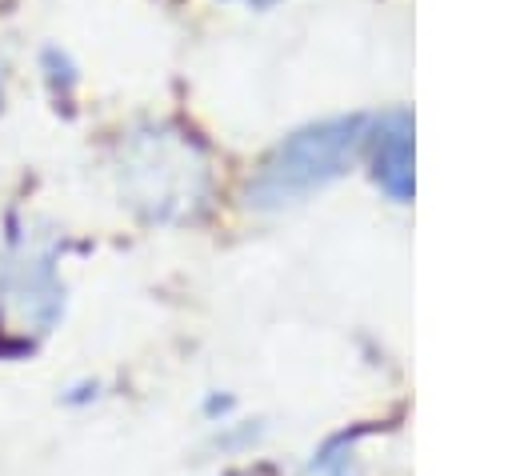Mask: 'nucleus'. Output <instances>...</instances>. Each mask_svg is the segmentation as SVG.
<instances>
[{"label":"nucleus","mask_w":512,"mask_h":476,"mask_svg":"<svg viewBox=\"0 0 512 476\" xmlns=\"http://www.w3.org/2000/svg\"><path fill=\"white\" fill-rule=\"evenodd\" d=\"M120 188L148 224L192 220L212 196L204 140L172 120L136 124L120 148Z\"/></svg>","instance_id":"1"},{"label":"nucleus","mask_w":512,"mask_h":476,"mask_svg":"<svg viewBox=\"0 0 512 476\" xmlns=\"http://www.w3.org/2000/svg\"><path fill=\"white\" fill-rule=\"evenodd\" d=\"M0 108H4V64H0Z\"/></svg>","instance_id":"11"},{"label":"nucleus","mask_w":512,"mask_h":476,"mask_svg":"<svg viewBox=\"0 0 512 476\" xmlns=\"http://www.w3.org/2000/svg\"><path fill=\"white\" fill-rule=\"evenodd\" d=\"M228 4H244V8H252V12H268V8H276L280 0H228Z\"/></svg>","instance_id":"9"},{"label":"nucleus","mask_w":512,"mask_h":476,"mask_svg":"<svg viewBox=\"0 0 512 476\" xmlns=\"http://www.w3.org/2000/svg\"><path fill=\"white\" fill-rule=\"evenodd\" d=\"M40 68H44V80H48V92H52L56 112L72 116V112H76V84H80V72H76V64H72V56H68L64 48L48 44V48L40 52Z\"/></svg>","instance_id":"5"},{"label":"nucleus","mask_w":512,"mask_h":476,"mask_svg":"<svg viewBox=\"0 0 512 476\" xmlns=\"http://www.w3.org/2000/svg\"><path fill=\"white\" fill-rule=\"evenodd\" d=\"M224 476H260V472H252V468H236V472H224Z\"/></svg>","instance_id":"10"},{"label":"nucleus","mask_w":512,"mask_h":476,"mask_svg":"<svg viewBox=\"0 0 512 476\" xmlns=\"http://www.w3.org/2000/svg\"><path fill=\"white\" fill-rule=\"evenodd\" d=\"M360 164L384 200H392L400 208L416 200V120H412V108L392 104L384 112H368Z\"/></svg>","instance_id":"4"},{"label":"nucleus","mask_w":512,"mask_h":476,"mask_svg":"<svg viewBox=\"0 0 512 476\" xmlns=\"http://www.w3.org/2000/svg\"><path fill=\"white\" fill-rule=\"evenodd\" d=\"M368 112H340L292 128L252 172L244 200L256 212H284L308 196L336 184L352 164H360Z\"/></svg>","instance_id":"2"},{"label":"nucleus","mask_w":512,"mask_h":476,"mask_svg":"<svg viewBox=\"0 0 512 476\" xmlns=\"http://www.w3.org/2000/svg\"><path fill=\"white\" fill-rule=\"evenodd\" d=\"M204 412H208V416H216V412H220V416L232 412V396H212V400L204 404Z\"/></svg>","instance_id":"8"},{"label":"nucleus","mask_w":512,"mask_h":476,"mask_svg":"<svg viewBox=\"0 0 512 476\" xmlns=\"http://www.w3.org/2000/svg\"><path fill=\"white\" fill-rule=\"evenodd\" d=\"M0 300L12 304L36 336H48L64 320V276H60V240L36 232L16 212L4 216L0 248Z\"/></svg>","instance_id":"3"},{"label":"nucleus","mask_w":512,"mask_h":476,"mask_svg":"<svg viewBox=\"0 0 512 476\" xmlns=\"http://www.w3.org/2000/svg\"><path fill=\"white\" fill-rule=\"evenodd\" d=\"M100 396V380H76L60 400L68 404V408H84V404H92Z\"/></svg>","instance_id":"7"},{"label":"nucleus","mask_w":512,"mask_h":476,"mask_svg":"<svg viewBox=\"0 0 512 476\" xmlns=\"http://www.w3.org/2000/svg\"><path fill=\"white\" fill-rule=\"evenodd\" d=\"M32 352H36V340L12 336V332L0 328V360H24V356H32Z\"/></svg>","instance_id":"6"}]
</instances>
